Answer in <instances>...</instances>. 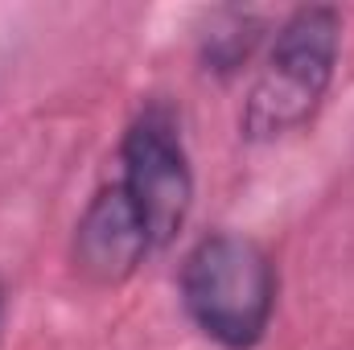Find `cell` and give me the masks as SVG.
<instances>
[{"instance_id": "6da1fadb", "label": "cell", "mask_w": 354, "mask_h": 350, "mask_svg": "<svg viewBox=\"0 0 354 350\" xmlns=\"http://www.w3.org/2000/svg\"><path fill=\"white\" fill-rule=\"evenodd\" d=\"M177 301L185 322L218 350L264 347L280 305V268L248 231L214 227L177 264Z\"/></svg>"}, {"instance_id": "7a4b0ae2", "label": "cell", "mask_w": 354, "mask_h": 350, "mask_svg": "<svg viewBox=\"0 0 354 350\" xmlns=\"http://www.w3.org/2000/svg\"><path fill=\"white\" fill-rule=\"evenodd\" d=\"M342 58V12L334 4H301L276 21L264 66L239 107V136L276 145L305 132L334 87Z\"/></svg>"}, {"instance_id": "3957f363", "label": "cell", "mask_w": 354, "mask_h": 350, "mask_svg": "<svg viewBox=\"0 0 354 350\" xmlns=\"http://www.w3.org/2000/svg\"><path fill=\"white\" fill-rule=\"evenodd\" d=\"M115 165L120 174L111 181L145 223L153 252L157 256L169 252L177 235L185 231V219L194 210V190H198L185 124L174 99L149 95L132 111L115 145Z\"/></svg>"}, {"instance_id": "277c9868", "label": "cell", "mask_w": 354, "mask_h": 350, "mask_svg": "<svg viewBox=\"0 0 354 350\" xmlns=\"http://www.w3.org/2000/svg\"><path fill=\"white\" fill-rule=\"evenodd\" d=\"M153 243L145 223L136 219L132 202L115 190V181H103L87 198L83 214L71 231V264L91 288H120L128 284L145 264L153 260Z\"/></svg>"}, {"instance_id": "5b68a950", "label": "cell", "mask_w": 354, "mask_h": 350, "mask_svg": "<svg viewBox=\"0 0 354 350\" xmlns=\"http://www.w3.org/2000/svg\"><path fill=\"white\" fill-rule=\"evenodd\" d=\"M268 17L264 12H248V8H223L210 17V25L198 33V66L210 79H235L256 50L264 46Z\"/></svg>"}, {"instance_id": "8992f818", "label": "cell", "mask_w": 354, "mask_h": 350, "mask_svg": "<svg viewBox=\"0 0 354 350\" xmlns=\"http://www.w3.org/2000/svg\"><path fill=\"white\" fill-rule=\"evenodd\" d=\"M4 326H8V284L0 276V347H4Z\"/></svg>"}]
</instances>
